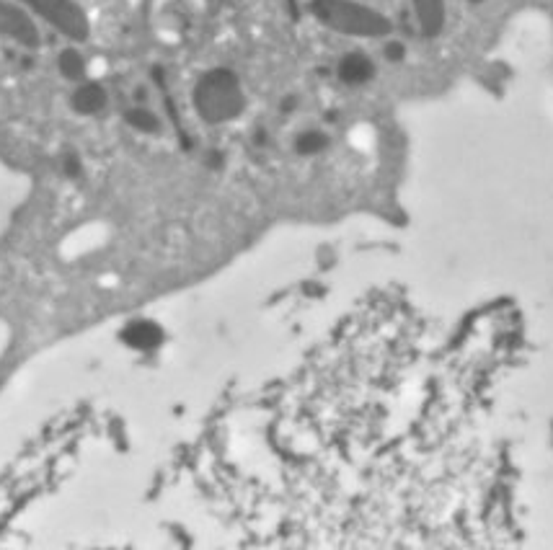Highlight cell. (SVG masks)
<instances>
[{"instance_id":"cell-1","label":"cell","mask_w":553,"mask_h":550,"mask_svg":"<svg viewBox=\"0 0 553 550\" xmlns=\"http://www.w3.org/2000/svg\"><path fill=\"white\" fill-rule=\"evenodd\" d=\"M422 323L360 318L287 388L274 421L282 483L303 530L383 532L398 491L455 489L463 463V385Z\"/></svg>"},{"instance_id":"cell-2","label":"cell","mask_w":553,"mask_h":550,"mask_svg":"<svg viewBox=\"0 0 553 550\" xmlns=\"http://www.w3.org/2000/svg\"><path fill=\"white\" fill-rule=\"evenodd\" d=\"M199 104L207 117H230L238 109V88L233 78L225 73H215L205 78L199 88Z\"/></svg>"},{"instance_id":"cell-3","label":"cell","mask_w":553,"mask_h":550,"mask_svg":"<svg viewBox=\"0 0 553 550\" xmlns=\"http://www.w3.org/2000/svg\"><path fill=\"white\" fill-rule=\"evenodd\" d=\"M324 13H326V19H334L342 29H349V31L380 29V21L375 19V16H370V13L360 11V8H349V6H342V3H326Z\"/></svg>"},{"instance_id":"cell-4","label":"cell","mask_w":553,"mask_h":550,"mask_svg":"<svg viewBox=\"0 0 553 550\" xmlns=\"http://www.w3.org/2000/svg\"><path fill=\"white\" fill-rule=\"evenodd\" d=\"M373 73V65L367 62V57L362 55H352L342 62V78L347 83H362L370 78Z\"/></svg>"},{"instance_id":"cell-5","label":"cell","mask_w":553,"mask_h":550,"mask_svg":"<svg viewBox=\"0 0 553 550\" xmlns=\"http://www.w3.org/2000/svg\"><path fill=\"white\" fill-rule=\"evenodd\" d=\"M417 8L422 13V21L427 29H437L442 16V0H417Z\"/></svg>"},{"instance_id":"cell-6","label":"cell","mask_w":553,"mask_h":550,"mask_svg":"<svg viewBox=\"0 0 553 550\" xmlns=\"http://www.w3.org/2000/svg\"><path fill=\"white\" fill-rule=\"evenodd\" d=\"M78 99H81L83 112H91V109H96V106L101 104V93H99V88H86V91H83Z\"/></svg>"}]
</instances>
